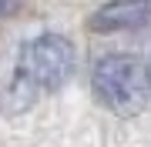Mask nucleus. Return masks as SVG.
I'll return each mask as SVG.
<instances>
[{
    "mask_svg": "<svg viewBox=\"0 0 151 147\" xmlns=\"http://www.w3.org/2000/svg\"><path fill=\"white\" fill-rule=\"evenodd\" d=\"M91 87H94V97L111 114H121V117L141 114L148 107V97H151L145 64L138 57H131V54L101 57L94 74H91Z\"/></svg>",
    "mask_w": 151,
    "mask_h": 147,
    "instance_id": "1",
    "label": "nucleus"
},
{
    "mask_svg": "<svg viewBox=\"0 0 151 147\" xmlns=\"http://www.w3.org/2000/svg\"><path fill=\"white\" fill-rule=\"evenodd\" d=\"M77 54L74 44L60 33H40L24 44L20 57H17V77L27 87L37 90H57L67 84V77L74 74Z\"/></svg>",
    "mask_w": 151,
    "mask_h": 147,
    "instance_id": "2",
    "label": "nucleus"
},
{
    "mask_svg": "<svg viewBox=\"0 0 151 147\" xmlns=\"http://www.w3.org/2000/svg\"><path fill=\"white\" fill-rule=\"evenodd\" d=\"M151 20V0H111L97 7L91 17L94 33H114V30H131Z\"/></svg>",
    "mask_w": 151,
    "mask_h": 147,
    "instance_id": "3",
    "label": "nucleus"
},
{
    "mask_svg": "<svg viewBox=\"0 0 151 147\" xmlns=\"http://www.w3.org/2000/svg\"><path fill=\"white\" fill-rule=\"evenodd\" d=\"M17 4H20V0H0V17L14 13V10H17Z\"/></svg>",
    "mask_w": 151,
    "mask_h": 147,
    "instance_id": "4",
    "label": "nucleus"
},
{
    "mask_svg": "<svg viewBox=\"0 0 151 147\" xmlns=\"http://www.w3.org/2000/svg\"><path fill=\"white\" fill-rule=\"evenodd\" d=\"M145 74H148V87H151V60H148V67H145Z\"/></svg>",
    "mask_w": 151,
    "mask_h": 147,
    "instance_id": "5",
    "label": "nucleus"
}]
</instances>
